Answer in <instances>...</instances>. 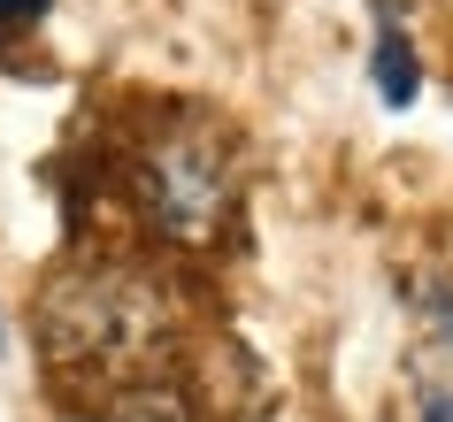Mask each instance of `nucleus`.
<instances>
[{"label": "nucleus", "instance_id": "obj_2", "mask_svg": "<svg viewBox=\"0 0 453 422\" xmlns=\"http://www.w3.org/2000/svg\"><path fill=\"white\" fill-rule=\"evenodd\" d=\"M131 185H139L146 223L169 238V246H215L231 208H239V177H231V154L215 131L200 123H177L162 139L139 146L131 162Z\"/></svg>", "mask_w": 453, "mask_h": 422}, {"label": "nucleus", "instance_id": "obj_5", "mask_svg": "<svg viewBox=\"0 0 453 422\" xmlns=\"http://www.w3.org/2000/svg\"><path fill=\"white\" fill-rule=\"evenodd\" d=\"M31 16H47V0H0V31H8V24H31Z\"/></svg>", "mask_w": 453, "mask_h": 422}, {"label": "nucleus", "instance_id": "obj_4", "mask_svg": "<svg viewBox=\"0 0 453 422\" xmlns=\"http://www.w3.org/2000/svg\"><path fill=\"white\" fill-rule=\"evenodd\" d=\"M415 307H423L430 338H438V346H453V292H446V284H423V292H415Z\"/></svg>", "mask_w": 453, "mask_h": 422}, {"label": "nucleus", "instance_id": "obj_6", "mask_svg": "<svg viewBox=\"0 0 453 422\" xmlns=\"http://www.w3.org/2000/svg\"><path fill=\"white\" fill-rule=\"evenodd\" d=\"M423 422H453V392H446V384H430V392H423Z\"/></svg>", "mask_w": 453, "mask_h": 422}, {"label": "nucleus", "instance_id": "obj_1", "mask_svg": "<svg viewBox=\"0 0 453 422\" xmlns=\"http://www.w3.org/2000/svg\"><path fill=\"white\" fill-rule=\"evenodd\" d=\"M39 338H47L54 384H70L100 407L108 392L162 384L177 361V315L169 292L146 269H70L39 300Z\"/></svg>", "mask_w": 453, "mask_h": 422}, {"label": "nucleus", "instance_id": "obj_3", "mask_svg": "<svg viewBox=\"0 0 453 422\" xmlns=\"http://www.w3.org/2000/svg\"><path fill=\"white\" fill-rule=\"evenodd\" d=\"M369 85H377L384 108H407V100H415V85H423L415 39H407L400 24H384V31H377V47H369Z\"/></svg>", "mask_w": 453, "mask_h": 422}, {"label": "nucleus", "instance_id": "obj_7", "mask_svg": "<svg viewBox=\"0 0 453 422\" xmlns=\"http://www.w3.org/2000/svg\"><path fill=\"white\" fill-rule=\"evenodd\" d=\"M0 353H8V338H0Z\"/></svg>", "mask_w": 453, "mask_h": 422}]
</instances>
